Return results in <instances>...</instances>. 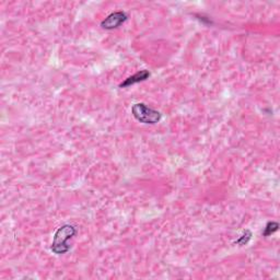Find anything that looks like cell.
<instances>
[{"label":"cell","instance_id":"6da1fadb","mask_svg":"<svg viewBox=\"0 0 280 280\" xmlns=\"http://www.w3.org/2000/svg\"><path fill=\"white\" fill-rule=\"evenodd\" d=\"M77 234V229L71 224H65L56 231L53 240L51 250L57 255H62L70 250L71 245L68 244V241Z\"/></svg>","mask_w":280,"mask_h":280},{"label":"cell","instance_id":"7a4b0ae2","mask_svg":"<svg viewBox=\"0 0 280 280\" xmlns=\"http://www.w3.org/2000/svg\"><path fill=\"white\" fill-rule=\"evenodd\" d=\"M131 113L134 117L142 124H157L162 118V114L159 111L148 108L144 103H137L131 108Z\"/></svg>","mask_w":280,"mask_h":280},{"label":"cell","instance_id":"3957f363","mask_svg":"<svg viewBox=\"0 0 280 280\" xmlns=\"http://www.w3.org/2000/svg\"><path fill=\"white\" fill-rule=\"evenodd\" d=\"M127 19L128 17L125 12L115 11L113 13L109 14L108 17L102 21L101 26L105 30H114V29H117L118 26H120L125 22V21H127Z\"/></svg>","mask_w":280,"mask_h":280},{"label":"cell","instance_id":"277c9868","mask_svg":"<svg viewBox=\"0 0 280 280\" xmlns=\"http://www.w3.org/2000/svg\"><path fill=\"white\" fill-rule=\"evenodd\" d=\"M150 77V72L148 70H140L138 72H136L135 75L128 77L127 79H125V80L119 84V88H127L133 86L135 83H139L147 80L148 78Z\"/></svg>","mask_w":280,"mask_h":280},{"label":"cell","instance_id":"5b68a950","mask_svg":"<svg viewBox=\"0 0 280 280\" xmlns=\"http://www.w3.org/2000/svg\"><path fill=\"white\" fill-rule=\"evenodd\" d=\"M279 228V224L277 223H275V221H271V223H268L265 226V229H264L263 232V235L264 236H269L272 235L273 233H275Z\"/></svg>","mask_w":280,"mask_h":280},{"label":"cell","instance_id":"8992f818","mask_svg":"<svg viewBox=\"0 0 280 280\" xmlns=\"http://www.w3.org/2000/svg\"><path fill=\"white\" fill-rule=\"evenodd\" d=\"M251 236H252L251 232L250 231H245V233L243 234L235 243H237V244H240V245H245V244H247L248 241L251 240Z\"/></svg>","mask_w":280,"mask_h":280}]
</instances>
